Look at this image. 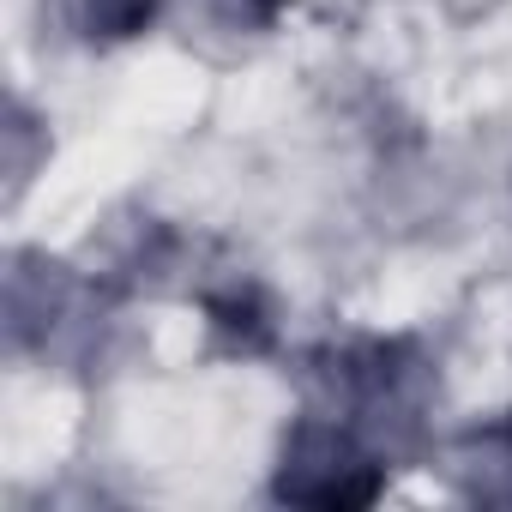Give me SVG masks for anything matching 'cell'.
Returning a JSON list of instances; mask_svg holds the SVG:
<instances>
[{
	"label": "cell",
	"instance_id": "obj_1",
	"mask_svg": "<svg viewBox=\"0 0 512 512\" xmlns=\"http://www.w3.org/2000/svg\"><path fill=\"white\" fill-rule=\"evenodd\" d=\"M380 488H386V452L344 416L314 410L284 434L278 482H272L278 500L344 512V506H368Z\"/></svg>",
	"mask_w": 512,
	"mask_h": 512
},
{
	"label": "cell",
	"instance_id": "obj_2",
	"mask_svg": "<svg viewBox=\"0 0 512 512\" xmlns=\"http://www.w3.org/2000/svg\"><path fill=\"white\" fill-rule=\"evenodd\" d=\"M79 284L67 266L43 260V253H19L7 272V338L13 350H49V338L73 320Z\"/></svg>",
	"mask_w": 512,
	"mask_h": 512
},
{
	"label": "cell",
	"instance_id": "obj_3",
	"mask_svg": "<svg viewBox=\"0 0 512 512\" xmlns=\"http://www.w3.org/2000/svg\"><path fill=\"white\" fill-rule=\"evenodd\" d=\"M205 326H211L217 350H229V356H266L278 344V308H272V296L260 284H247V278H235V284L205 296Z\"/></svg>",
	"mask_w": 512,
	"mask_h": 512
},
{
	"label": "cell",
	"instance_id": "obj_4",
	"mask_svg": "<svg viewBox=\"0 0 512 512\" xmlns=\"http://www.w3.org/2000/svg\"><path fill=\"white\" fill-rule=\"evenodd\" d=\"M446 476L470 500H512V416L464 428L446 452Z\"/></svg>",
	"mask_w": 512,
	"mask_h": 512
},
{
	"label": "cell",
	"instance_id": "obj_5",
	"mask_svg": "<svg viewBox=\"0 0 512 512\" xmlns=\"http://www.w3.org/2000/svg\"><path fill=\"white\" fill-rule=\"evenodd\" d=\"M199 13L217 31H266L284 13V0H199Z\"/></svg>",
	"mask_w": 512,
	"mask_h": 512
}]
</instances>
